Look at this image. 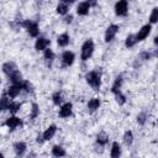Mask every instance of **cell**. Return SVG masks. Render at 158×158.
<instances>
[{
	"label": "cell",
	"mask_w": 158,
	"mask_h": 158,
	"mask_svg": "<svg viewBox=\"0 0 158 158\" xmlns=\"http://www.w3.org/2000/svg\"><path fill=\"white\" fill-rule=\"evenodd\" d=\"M56 131H57V127H56V125H51L44 132H43V139L44 141H48V139H51L53 136H54V133H56Z\"/></svg>",
	"instance_id": "cell-14"
},
{
	"label": "cell",
	"mask_w": 158,
	"mask_h": 158,
	"mask_svg": "<svg viewBox=\"0 0 158 158\" xmlns=\"http://www.w3.org/2000/svg\"><path fill=\"white\" fill-rule=\"evenodd\" d=\"M22 89H21V84L19 83V84H12L9 89H7V95H9V98H16L19 94H20V91H21Z\"/></svg>",
	"instance_id": "cell-11"
},
{
	"label": "cell",
	"mask_w": 158,
	"mask_h": 158,
	"mask_svg": "<svg viewBox=\"0 0 158 158\" xmlns=\"http://www.w3.org/2000/svg\"><path fill=\"white\" fill-rule=\"evenodd\" d=\"M99 106H100V100H99L98 98H93V99H90L89 102H88V109H89L90 111L98 110Z\"/></svg>",
	"instance_id": "cell-17"
},
{
	"label": "cell",
	"mask_w": 158,
	"mask_h": 158,
	"mask_svg": "<svg viewBox=\"0 0 158 158\" xmlns=\"http://www.w3.org/2000/svg\"><path fill=\"white\" fill-rule=\"evenodd\" d=\"M0 83H1V79H0Z\"/></svg>",
	"instance_id": "cell-38"
},
{
	"label": "cell",
	"mask_w": 158,
	"mask_h": 158,
	"mask_svg": "<svg viewBox=\"0 0 158 158\" xmlns=\"http://www.w3.org/2000/svg\"><path fill=\"white\" fill-rule=\"evenodd\" d=\"M151 30H152V26L151 25H144L142 26V28L138 31V33L135 36L136 37V42H139V41H143L149 33H151Z\"/></svg>",
	"instance_id": "cell-6"
},
{
	"label": "cell",
	"mask_w": 158,
	"mask_h": 158,
	"mask_svg": "<svg viewBox=\"0 0 158 158\" xmlns=\"http://www.w3.org/2000/svg\"><path fill=\"white\" fill-rule=\"evenodd\" d=\"M9 104H10V99L7 95H2L0 98V111L2 110H6L9 107Z\"/></svg>",
	"instance_id": "cell-20"
},
{
	"label": "cell",
	"mask_w": 158,
	"mask_h": 158,
	"mask_svg": "<svg viewBox=\"0 0 158 158\" xmlns=\"http://www.w3.org/2000/svg\"><path fill=\"white\" fill-rule=\"evenodd\" d=\"M121 84H122V78H121V77H117L116 80H115V83H114V85H112V88H111V91H112L114 94L120 93V91H121V90H120Z\"/></svg>",
	"instance_id": "cell-19"
},
{
	"label": "cell",
	"mask_w": 158,
	"mask_h": 158,
	"mask_svg": "<svg viewBox=\"0 0 158 158\" xmlns=\"http://www.w3.org/2000/svg\"><path fill=\"white\" fill-rule=\"evenodd\" d=\"M48 44H49V40H47L46 37H40L35 43V48L37 51H44L48 47Z\"/></svg>",
	"instance_id": "cell-10"
},
{
	"label": "cell",
	"mask_w": 158,
	"mask_h": 158,
	"mask_svg": "<svg viewBox=\"0 0 158 158\" xmlns=\"http://www.w3.org/2000/svg\"><path fill=\"white\" fill-rule=\"evenodd\" d=\"M2 156H4V154H2V153H0V157H2Z\"/></svg>",
	"instance_id": "cell-37"
},
{
	"label": "cell",
	"mask_w": 158,
	"mask_h": 158,
	"mask_svg": "<svg viewBox=\"0 0 158 158\" xmlns=\"http://www.w3.org/2000/svg\"><path fill=\"white\" fill-rule=\"evenodd\" d=\"M43 141H44V139H43V136H42V135H38V136H37V142H38V143H43Z\"/></svg>",
	"instance_id": "cell-33"
},
{
	"label": "cell",
	"mask_w": 158,
	"mask_h": 158,
	"mask_svg": "<svg viewBox=\"0 0 158 158\" xmlns=\"http://www.w3.org/2000/svg\"><path fill=\"white\" fill-rule=\"evenodd\" d=\"M127 10H128L127 0H118L116 2V5H115V12H116V15H118V16H126Z\"/></svg>",
	"instance_id": "cell-4"
},
{
	"label": "cell",
	"mask_w": 158,
	"mask_h": 158,
	"mask_svg": "<svg viewBox=\"0 0 158 158\" xmlns=\"http://www.w3.org/2000/svg\"><path fill=\"white\" fill-rule=\"evenodd\" d=\"M146 117H147L146 114H141V115H138V116H137V122H138L139 125H143V123L146 122Z\"/></svg>",
	"instance_id": "cell-32"
},
{
	"label": "cell",
	"mask_w": 158,
	"mask_h": 158,
	"mask_svg": "<svg viewBox=\"0 0 158 158\" xmlns=\"http://www.w3.org/2000/svg\"><path fill=\"white\" fill-rule=\"evenodd\" d=\"M72 109H73V105L70 102L63 104L59 109V116L60 117H69L72 115Z\"/></svg>",
	"instance_id": "cell-8"
},
{
	"label": "cell",
	"mask_w": 158,
	"mask_h": 158,
	"mask_svg": "<svg viewBox=\"0 0 158 158\" xmlns=\"http://www.w3.org/2000/svg\"><path fill=\"white\" fill-rule=\"evenodd\" d=\"M20 107H21V104H20V102H14V101H10L7 110H10V112L15 114V112H17V111L20 110Z\"/></svg>",
	"instance_id": "cell-25"
},
{
	"label": "cell",
	"mask_w": 158,
	"mask_h": 158,
	"mask_svg": "<svg viewBox=\"0 0 158 158\" xmlns=\"http://www.w3.org/2000/svg\"><path fill=\"white\" fill-rule=\"evenodd\" d=\"M57 12L60 15H65L68 12V5L65 2H60L57 5Z\"/></svg>",
	"instance_id": "cell-23"
},
{
	"label": "cell",
	"mask_w": 158,
	"mask_h": 158,
	"mask_svg": "<svg viewBox=\"0 0 158 158\" xmlns=\"http://www.w3.org/2000/svg\"><path fill=\"white\" fill-rule=\"evenodd\" d=\"M135 43H136V37H135V35H128V36L126 37L125 46L130 48V47H133V46H135Z\"/></svg>",
	"instance_id": "cell-24"
},
{
	"label": "cell",
	"mask_w": 158,
	"mask_h": 158,
	"mask_svg": "<svg viewBox=\"0 0 158 158\" xmlns=\"http://www.w3.org/2000/svg\"><path fill=\"white\" fill-rule=\"evenodd\" d=\"M44 59H46L49 64L52 63V60L54 59V53H53L52 49H49V48H46V49H44Z\"/></svg>",
	"instance_id": "cell-22"
},
{
	"label": "cell",
	"mask_w": 158,
	"mask_h": 158,
	"mask_svg": "<svg viewBox=\"0 0 158 158\" xmlns=\"http://www.w3.org/2000/svg\"><path fill=\"white\" fill-rule=\"evenodd\" d=\"M52 100H53V104L54 105H59L63 101V96H62V94L59 91H57V93H54L52 95Z\"/></svg>",
	"instance_id": "cell-26"
},
{
	"label": "cell",
	"mask_w": 158,
	"mask_h": 158,
	"mask_svg": "<svg viewBox=\"0 0 158 158\" xmlns=\"http://www.w3.org/2000/svg\"><path fill=\"white\" fill-rule=\"evenodd\" d=\"M52 154L54 157H63V156H65V151L60 146H54L52 148Z\"/></svg>",
	"instance_id": "cell-21"
},
{
	"label": "cell",
	"mask_w": 158,
	"mask_h": 158,
	"mask_svg": "<svg viewBox=\"0 0 158 158\" xmlns=\"http://www.w3.org/2000/svg\"><path fill=\"white\" fill-rule=\"evenodd\" d=\"M72 19H73L72 16H69V17H67V19H65V22H68V23H69V22H72Z\"/></svg>",
	"instance_id": "cell-35"
},
{
	"label": "cell",
	"mask_w": 158,
	"mask_h": 158,
	"mask_svg": "<svg viewBox=\"0 0 158 158\" xmlns=\"http://www.w3.org/2000/svg\"><path fill=\"white\" fill-rule=\"evenodd\" d=\"M14 149H15V153L17 156H23V153L26 152V143H23V142H16L14 144Z\"/></svg>",
	"instance_id": "cell-15"
},
{
	"label": "cell",
	"mask_w": 158,
	"mask_h": 158,
	"mask_svg": "<svg viewBox=\"0 0 158 158\" xmlns=\"http://www.w3.org/2000/svg\"><path fill=\"white\" fill-rule=\"evenodd\" d=\"M96 141H98V143H99V144L105 146V144L107 143L109 138H107V136H106L105 133H99V135H98V137H96Z\"/></svg>",
	"instance_id": "cell-27"
},
{
	"label": "cell",
	"mask_w": 158,
	"mask_h": 158,
	"mask_svg": "<svg viewBox=\"0 0 158 158\" xmlns=\"http://www.w3.org/2000/svg\"><path fill=\"white\" fill-rule=\"evenodd\" d=\"M123 141H125L126 144H131V143H132V141H133V135H132L131 131H126V132H125V135H123Z\"/></svg>",
	"instance_id": "cell-29"
},
{
	"label": "cell",
	"mask_w": 158,
	"mask_h": 158,
	"mask_svg": "<svg viewBox=\"0 0 158 158\" xmlns=\"http://www.w3.org/2000/svg\"><path fill=\"white\" fill-rule=\"evenodd\" d=\"M157 20H158V9H157V7H154V9H153V11H152V14H151L149 21H151V23H156V22H157Z\"/></svg>",
	"instance_id": "cell-30"
},
{
	"label": "cell",
	"mask_w": 158,
	"mask_h": 158,
	"mask_svg": "<svg viewBox=\"0 0 158 158\" xmlns=\"http://www.w3.org/2000/svg\"><path fill=\"white\" fill-rule=\"evenodd\" d=\"M73 62H74V53H73V52L67 51V52H64V53L62 54V63H63L64 67L72 65Z\"/></svg>",
	"instance_id": "cell-7"
},
{
	"label": "cell",
	"mask_w": 158,
	"mask_h": 158,
	"mask_svg": "<svg viewBox=\"0 0 158 158\" xmlns=\"http://www.w3.org/2000/svg\"><path fill=\"white\" fill-rule=\"evenodd\" d=\"M121 154V147H120V144L117 143V142H114L112 143V147H111V153H110V156L112 157V158H116V157H118Z\"/></svg>",
	"instance_id": "cell-18"
},
{
	"label": "cell",
	"mask_w": 158,
	"mask_h": 158,
	"mask_svg": "<svg viewBox=\"0 0 158 158\" xmlns=\"http://www.w3.org/2000/svg\"><path fill=\"white\" fill-rule=\"evenodd\" d=\"M63 1H64L65 4H72V2H74L75 0H63Z\"/></svg>",
	"instance_id": "cell-36"
},
{
	"label": "cell",
	"mask_w": 158,
	"mask_h": 158,
	"mask_svg": "<svg viewBox=\"0 0 158 158\" xmlns=\"http://www.w3.org/2000/svg\"><path fill=\"white\" fill-rule=\"evenodd\" d=\"M69 35L68 33H62V35H59L58 36V40H57V42H58V44L60 46V47H65L68 43H69Z\"/></svg>",
	"instance_id": "cell-16"
},
{
	"label": "cell",
	"mask_w": 158,
	"mask_h": 158,
	"mask_svg": "<svg viewBox=\"0 0 158 158\" xmlns=\"http://www.w3.org/2000/svg\"><path fill=\"white\" fill-rule=\"evenodd\" d=\"M117 32H118V26L117 25H110L105 31V41L106 42H111L115 38Z\"/></svg>",
	"instance_id": "cell-5"
},
{
	"label": "cell",
	"mask_w": 158,
	"mask_h": 158,
	"mask_svg": "<svg viewBox=\"0 0 158 158\" xmlns=\"http://www.w3.org/2000/svg\"><path fill=\"white\" fill-rule=\"evenodd\" d=\"M17 70V68H16V65L12 63V62H7V63H5L4 65H2V72L7 75V77H10L14 72H16Z\"/></svg>",
	"instance_id": "cell-13"
},
{
	"label": "cell",
	"mask_w": 158,
	"mask_h": 158,
	"mask_svg": "<svg viewBox=\"0 0 158 158\" xmlns=\"http://www.w3.org/2000/svg\"><path fill=\"white\" fill-rule=\"evenodd\" d=\"M22 26H23V27H26V30L28 31V33H30L32 37L38 36L40 30H38V25H37V22H33V21L26 20V21H23V22H22Z\"/></svg>",
	"instance_id": "cell-3"
},
{
	"label": "cell",
	"mask_w": 158,
	"mask_h": 158,
	"mask_svg": "<svg viewBox=\"0 0 158 158\" xmlns=\"http://www.w3.org/2000/svg\"><path fill=\"white\" fill-rule=\"evenodd\" d=\"M85 79L91 88H94L95 90H99V88L101 85V74L99 70H91V72L86 73Z\"/></svg>",
	"instance_id": "cell-1"
},
{
	"label": "cell",
	"mask_w": 158,
	"mask_h": 158,
	"mask_svg": "<svg viewBox=\"0 0 158 158\" xmlns=\"http://www.w3.org/2000/svg\"><path fill=\"white\" fill-rule=\"evenodd\" d=\"M115 96H116V101L120 104V105H123L125 102H126V98H125V95L120 91V93H117V94H115Z\"/></svg>",
	"instance_id": "cell-31"
},
{
	"label": "cell",
	"mask_w": 158,
	"mask_h": 158,
	"mask_svg": "<svg viewBox=\"0 0 158 158\" xmlns=\"http://www.w3.org/2000/svg\"><path fill=\"white\" fill-rule=\"evenodd\" d=\"M21 120L19 118V117H16V116H11V117H9L6 121H5V125L10 128V130H15L16 127H19V126H21Z\"/></svg>",
	"instance_id": "cell-9"
},
{
	"label": "cell",
	"mask_w": 158,
	"mask_h": 158,
	"mask_svg": "<svg viewBox=\"0 0 158 158\" xmlns=\"http://www.w3.org/2000/svg\"><path fill=\"white\" fill-rule=\"evenodd\" d=\"M94 52V42L91 40H86L81 46V59L86 60L91 57Z\"/></svg>",
	"instance_id": "cell-2"
},
{
	"label": "cell",
	"mask_w": 158,
	"mask_h": 158,
	"mask_svg": "<svg viewBox=\"0 0 158 158\" xmlns=\"http://www.w3.org/2000/svg\"><path fill=\"white\" fill-rule=\"evenodd\" d=\"M86 2H88L90 6H95V5H96V0H86Z\"/></svg>",
	"instance_id": "cell-34"
},
{
	"label": "cell",
	"mask_w": 158,
	"mask_h": 158,
	"mask_svg": "<svg viewBox=\"0 0 158 158\" xmlns=\"http://www.w3.org/2000/svg\"><path fill=\"white\" fill-rule=\"evenodd\" d=\"M89 10H90V5H89L86 1L80 2V4L78 5V7H77V12H78V15H80V16L88 15V14H89Z\"/></svg>",
	"instance_id": "cell-12"
},
{
	"label": "cell",
	"mask_w": 158,
	"mask_h": 158,
	"mask_svg": "<svg viewBox=\"0 0 158 158\" xmlns=\"http://www.w3.org/2000/svg\"><path fill=\"white\" fill-rule=\"evenodd\" d=\"M40 115V109H38V105L37 104H32V109H31V115H30V117L32 118V120H35L37 116Z\"/></svg>",
	"instance_id": "cell-28"
}]
</instances>
